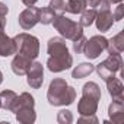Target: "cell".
Returning <instances> with one entry per match:
<instances>
[{
    "label": "cell",
    "mask_w": 124,
    "mask_h": 124,
    "mask_svg": "<svg viewBox=\"0 0 124 124\" xmlns=\"http://www.w3.org/2000/svg\"><path fill=\"white\" fill-rule=\"evenodd\" d=\"M47 99H48L50 105H53V107L70 105L76 99V91L64 79L57 78V79H53L50 82L48 92H47Z\"/></svg>",
    "instance_id": "obj_1"
},
{
    "label": "cell",
    "mask_w": 124,
    "mask_h": 124,
    "mask_svg": "<svg viewBox=\"0 0 124 124\" xmlns=\"http://www.w3.org/2000/svg\"><path fill=\"white\" fill-rule=\"evenodd\" d=\"M101 101V88L95 82H88L82 88V98L78 104V112L80 115H93L98 111Z\"/></svg>",
    "instance_id": "obj_2"
},
{
    "label": "cell",
    "mask_w": 124,
    "mask_h": 124,
    "mask_svg": "<svg viewBox=\"0 0 124 124\" xmlns=\"http://www.w3.org/2000/svg\"><path fill=\"white\" fill-rule=\"evenodd\" d=\"M13 41L16 44V53L21 55L28 57L29 60H35L39 54V41L37 37L22 32L18 34L16 37H13Z\"/></svg>",
    "instance_id": "obj_3"
},
{
    "label": "cell",
    "mask_w": 124,
    "mask_h": 124,
    "mask_svg": "<svg viewBox=\"0 0 124 124\" xmlns=\"http://www.w3.org/2000/svg\"><path fill=\"white\" fill-rule=\"evenodd\" d=\"M51 23L58 31V34L61 37H64L66 39L75 41L76 38H79L80 35H83V26L80 23H78V22L66 18L64 15H55Z\"/></svg>",
    "instance_id": "obj_4"
},
{
    "label": "cell",
    "mask_w": 124,
    "mask_h": 124,
    "mask_svg": "<svg viewBox=\"0 0 124 124\" xmlns=\"http://www.w3.org/2000/svg\"><path fill=\"white\" fill-rule=\"evenodd\" d=\"M95 70L98 72V75H99V78L102 80H107L111 76H115V73H118V72H120L121 76H124L121 54H109L108 58L101 61V63L95 67Z\"/></svg>",
    "instance_id": "obj_5"
},
{
    "label": "cell",
    "mask_w": 124,
    "mask_h": 124,
    "mask_svg": "<svg viewBox=\"0 0 124 124\" xmlns=\"http://www.w3.org/2000/svg\"><path fill=\"white\" fill-rule=\"evenodd\" d=\"M99 10L96 12V28L101 32H107L109 31V28L114 23V18H112V12H111V3L108 0H101V3L98 5Z\"/></svg>",
    "instance_id": "obj_6"
},
{
    "label": "cell",
    "mask_w": 124,
    "mask_h": 124,
    "mask_svg": "<svg viewBox=\"0 0 124 124\" xmlns=\"http://www.w3.org/2000/svg\"><path fill=\"white\" fill-rule=\"evenodd\" d=\"M107 44H108V39L102 35H93L92 38L86 39L85 42V47H83V54L86 58L89 60H95L101 55L102 51L107 50Z\"/></svg>",
    "instance_id": "obj_7"
},
{
    "label": "cell",
    "mask_w": 124,
    "mask_h": 124,
    "mask_svg": "<svg viewBox=\"0 0 124 124\" xmlns=\"http://www.w3.org/2000/svg\"><path fill=\"white\" fill-rule=\"evenodd\" d=\"M72 64H73V57L69 54V51L61 53V54H55V55H50V58L47 60V67L53 73L64 72V70L70 69Z\"/></svg>",
    "instance_id": "obj_8"
},
{
    "label": "cell",
    "mask_w": 124,
    "mask_h": 124,
    "mask_svg": "<svg viewBox=\"0 0 124 124\" xmlns=\"http://www.w3.org/2000/svg\"><path fill=\"white\" fill-rule=\"evenodd\" d=\"M18 22H19L21 28L25 29V31L34 28L39 22V9L34 8V6H28L22 13H19Z\"/></svg>",
    "instance_id": "obj_9"
},
{
    "label": "cell",
    "mask_w": 124,
    "mask_h": 124,
    "mask_svg": "<svg viewBox=\"0 0 124 124\" xmlns=\"http://www.w3.org/2000/svg\"><path fill=\"white\" fill-rule=\"evenodd\" d=\"M26 82L28 85L32 88V89H39L42 86V82H44V67L41 63L35 61V63L31 64L29 70L26 72Z\"/></svg>",
    "instance_id": "obj_10"
},
{
    "label": "cell",
    "mask_w": 124,
    "mask_h": 124,
    "mask_svg": "<svg viewBox=\"0 0 124 124\" xmlns=\"http://www.w3.org/2000/svg\"><path fill=\"white\" fill-rule=\"evenodd\" d=\"M31 64H32V60H29L28 57L21 55V54L16 53V55H15L13 60H12L10 67H12V72H13L15 75H18V76H23V75H26V72L29 70Z\"/></svg>",
    "instance_id": "obj_11"
},
{
    "label": "cell",
    "mask_w": 124,
    "mask_h": 124,
    "mask_svg": "<svg viewBox=\"0 0 124 124\" xmlns=\"http://www.w3.org/2000/svg\"><path fill=\"white\" fill-rule=\"evenodd\" d=\"M34 107L35 105H22V107L16 108V111H15L16 120L21 124H32V123H35L37 114H35Z\"/></svg>",
    "instance_id": "obj_12"
},
{
    "label": "cell",
    "mask_w": 124,
    "mask_h": 124,
    "mask_svg": "<svg viewBox=\"0 0 124 124\" xmlns=\"http://www.w3.org/2000/svg\"><path fill=\"white\" fill-rule=\"evenodd\" d=\"M108 115L112 123L121 124L124 121V101L112 99V102L108 107Z\"/></svg>",
    "instance_id": "obj_13"
},
{
    "label": "cell",
    "mask_w": 124,
    "mask_h": 124,
    "mask_svg": "<svg viewBox=\"0 0 124 124\" xmlns=\"http://www.w3.org/2000/svg\"><path fill=\"white\" fill-rule=\"evenodd\" d=\"M16 54V44L13 38H9L2 29H0V55L2 57H9Z\"/></svg>",
    "instance_id": "obj_14"
},
{
    "label": "cell",
    "mask_w": 124,
    "mask_h": 124,
    "mask_svg": "<svg viewBox=\"0 0 124 124\" xmlns=\"http://www.w3.org/2000/svg\"><path fill=\"white\" fill-rule=\"evenodd\" d=\"M107 82V89H108V93L112 96V99H120V101H124V95H123V83L118 78L115 76H111L109 79L105 80Z\"/></svg>",
    "instance_id": "obj_15"
},
{
    "label": "cell",
    "mask_w": 124,
    "mask_h": 124,
    "mask_svg": "<svg viewBox=\"0 0 124 124\" xmlns=\"http://www.w3.org/2000/svg\"><path fill=\"white\" fill-rule=\"evenodd\" d=\"M47 51L50 55H55V54H61V53H67L69 48L66 45V39L60 38V37H53L48 39L47 44Z\"/></svg>",
    "instance_id": "obj_16"
},
{
    "label": "cell",
    "mask_w": 124,
    "mask_h": 124,
    "mask_svg": "<svg viewBox=\"0 0 124 124\" xmlns=\"http://www.w3.org/2000/svg\"><path fill=\"white\" fill-rule=\"evenodd\" d=\"M107 50L109 54H121L124 51V32H118L115 37L108 39Z\"/></svg>",
    "instance_id": "obj_17"
},
{
    "label": "cell",
    "mask_w": 124,
    "mask_h": 124,
    "mask_svg": "<svg viewBox=\"0 0 124 124\" xmlns=\"http://www.w3.org/2000/svg\"><path fill=\"white\" fill-rule=\"evenodd\" d=\"M16 98H18V95L13 91H2V92H0V102H2V108L12 112L13 105L16 102Z\"/></svg>",
    "instance_id": "obj_18"
},
{
    "label": "cell",
    "mask_w": 124,
    "mask_h": 124,
    "mask_svg": "<svg viewBox=\"0 0 124 124\" xmlns=\"http://www.w3.org/2000/svg\"><path fill=\"white\" fill-rule=\"evenodd\" d=\"M95 70V66L91 63H80L79 66H76L72 72V78L73 79H83L86 76H89L92 72Z\"/></svg>",
    "instance_id": "obj_19"
},
{
    "label": "cell",
    "mask_w": 124,
    "mask_h": 124,
    "mask_svg": "<svg viewBox=\"0 0 124 124\" xmlns=\"http://www.w3.org/2000/svg\"><path fill=\"white\" fill-rule=\"evenodd\" d=\"M86 8H88V5H86L85 0H69L66 3V12L73 13V15L82 13Z\"/></svg>",
    "instance_id": "obj_20"
},
{
    "label": "cell",
    "mask_w": 124,
    "mask_h": 124,
    "mask_svg": "<svg viewBox=\"0 0 124 124\" xmlns=\"http://www.w3.org/2000/svg\"><path fill=\"white\" fill-rule=\"evenodd\" d=\"M95 18H96V10L93 8L91 9H85L82 12V16H80V25L82 26H91L93 22H95Z\"/></svg>",
    "instance_id": "obj_21"
},
{
    "label": "cell",
    "mask_w": 124,
    "mask_h": 124,
    "mask_svg": "<svg viewBox=\"0 0 124 124\" xmlns=\"http://www.w3.org/2000/svg\"><path fill=\"white\" fill-rule=\"evenodd\" d=\"M54 16H55V13L50 6H45V8L39 9V22L42 25H50L53 22Z\"/></svg>",
    "instance_id": "obj_22"
},
{
    "label": "cell",
    "mask_w": 124,
    "mask_h": 124,
    "mask_svg": "<svg viewBox=\"0 0 124 124\" xmlns=\"http://www.w3.org/2000/svg\"><path fill=\"white\" fill-rule=\"evenodd\" d=\"M55 15H63V12H66V3L64 0H51L50 5H48Z\"/></svg>",
    "instance_id": "obj_23"
},
{
    "label": "cell",
    "mask_w": 124,
    "mask_h": 124,
    "mask_svg": "<svg viewBox=\"0 0 124 124\" xmlns=\"http://www.w3.org/2000/svg\"><path fill=\"white\" fill-rule=\"evenodd\" d=\"M57 121L60 124H70L73 121V115H72V112L69 109H61L57 114Z\"/></svg>",
    "instance_id": "obj_24"
},
{
    "label": "cell",
    "mask_w": 124,
    "mask_h": 124,
    "mask_svg": "<svg viewBox=\"0 0 124 124\" xmlns=\"http://www.w3.org/2000/svg\"><path fill=\"white\" fill-rule=\"evenodd\" d=\"M85 42H86V37H85V35H80L79 38H76V39L73 41V51L78 53V54H80V53L83 51Z\"/></svg>",
    "instance_id": "obj_25"
},
{
    "label": "cell",
    "mask_w": 124,
    "mask_h": 124,
    "mask_svg": "<svg viewBox=\"0 0 124 124\" xmlns=\"http://www.w3.org/2000/svg\"><path fill=\"white\" fill-rule=\"evenodd\" d=\"M123 15H124V5H123V2L121 3H118V6H117V9H115V12L112 13V18H114V21H121L123 19Z\"/></svg>",
    "instance_id": "obj_26"
},
{
    "label": "cell",
    "mask_w": 124,
    "mask_h": 124,
    "mask_svg": "<svg viewBox=\"0 0 124 124\" xmlns=\"http://www.w3.org/2000/svg\"><path fill=\"white\" fill-rule=\"evenodd\" d=\"M78 123H98V118L95 117V114L93 115H82L79 120H78Z\"/></svg>",
    "instance_id": "obj_27"
},
{
    "label": "cell",
    "mask_w": 124,
    "mask_h": 124,
    "mask_svg": "<svg viewBox=\"0 0 124 124\" xmlns=\"http://www.w3.org/2000/svg\"><path fill=\"white\" fill-rule=\"evenodd\" d=\"M8 12H9L8 6L5 3H0V16H8Z\"/></svg>",
    "instance_id": "obj_28"
},
{
    "label": "cell",
    "mask_w": 124,
    "mask_h": 124,
    "mask_svg": "<svg viewBox=\"0 0 124 124\" xmlns=\"http://www.w3.org/2000/svg\"><path fill=\"white\" fill-rule=\"evenodd\" d=\"M86 2V5H89V8H98V5L101 3V0H85Z\"/></svg>",
    "instance_id": "obj_29"
},
{
    "label": "cell",
    "mask_w": 124,
    "mask_h": 124,
    "mask_svg": "<svg viewBox=\"0 0 124 124\" xmlns=\"http://www.w3.org/2000/svg\"><path fill=\"white\" fill-rule=\"evenodd\" d=\"M5 26H6V16H0V29L5 31Z\"/></svg>",
    "instance_id": "obj_30"
},
{
    "label": "cell",
    "mask_w": 124,
    "mask_h": 124,
    "mask_svg": "<svg viewBox=\"0 0 124 124\" xmlns=\"http://www.w3.org/2000/svg\"><path fill=\"white\" fill-rule=\"evenodd\" d=\"M37 2H38V0H22V3H23L25 6H34Z\"/></svg>",
    "instance_id": "obj_31"
},
{
    "label": "cell",
    "mask_w": 124,
    "mask_h": 124,
    "mask_svg": "<svg viewBox=\"0 0 124 124\" xmlns=\"http://www.w3.org/2000/svg\"><path fill=\"white\" fill-rule=\"evenodd\" d=\"M108 2H109V3H121L123 0H108Z\"/></svg>",
    "instance_id": "obj_32"
},
{
    "label": "cell",
    "mask_w": 124,
    "mask_h": 124,
    "mask_svg": "<svg viewBox=\"0 0 124 124\" xmlns=\"http://www.w3.org/2000/svg\"><path fill=\"white\" fill-rule=\"evenodd\" d=\"M2 82H3V73L0 72V85H2Z\"/></svg>",
    "instance_id": "obj_33"
},
{
    "label": "cell",
    "mask_w": 124,
    "mask_h": 124,
    "mask_svg": "<svg viewBox=\"0 0 124 124\" xmlns=\"http://www.w3.org/2000/svg\"><path fill=\"white\" fill-rule=\"evenodd\" d=\"M0 108H2V102H0Z\"/></svg>",
    "instance_id": "obj_34"
}]
</instances>
